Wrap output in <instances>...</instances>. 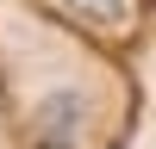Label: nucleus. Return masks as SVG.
<instances>
[{
	"instance_id": "obj_1",
	"label": "nucleus",
	"mask_w": 156,
	"mask_h": 149,
	"mask_svg": "<svg viewBox=\"0 0 156 149\" xmlns=\"http://www.w3.org/2000/svg\"><path fill=\"white\" fill-rule=\"evenodd\" d=\"M69 6H81L87 19H119V12H125V0H69Z\"/></svg>"
}]
</instances>
